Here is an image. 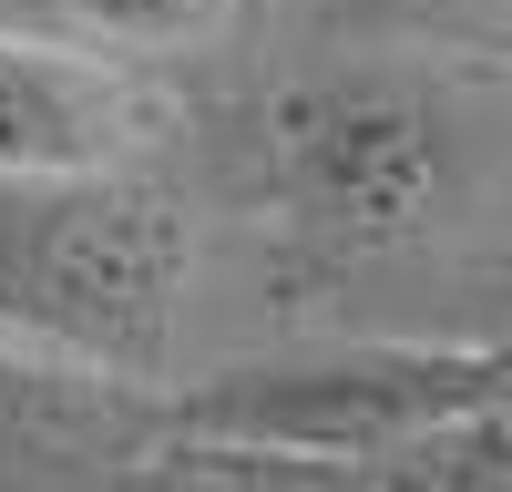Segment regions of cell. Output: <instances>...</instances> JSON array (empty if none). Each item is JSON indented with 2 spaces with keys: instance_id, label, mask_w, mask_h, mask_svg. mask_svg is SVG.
Returning <instances> with one entry per match:
<instances>
[{
  "instance_id": "6da1fadb",
  "label": "cell",
  "mask_w": 512,
  "mask_h": 492,
  "mask_svg": "<svg viewBox=\"0 0 512 492\" xmlns=\"http://www.w3.org/2000/svg\"><path fill=\"white\" fill-rule=\"evenodd\" d=\"M185 205L134 164L93 175H11L0 164V318L41 328L82 359L154 369L185 298Z\"/></svg>"
},
{
  "instance_id": "7a4b0ae2",
  "label": "cell",
  "mask_w": 512,
  "mask_h": 492,
  "mask_svg": "<svg viewBox=\"0 0 512 492\" xmlns=\"http://www.w3.org/2000/svg\"><path fill=\"white\" fill-rule=\"evenodd\" d=\"M185 421L216 441L308 451V462H431L472 421H502V349H338L226 369L185 400Z\"/></svg>"
},
{
  "instance_id": "3957f363",
  "label": "cell",
  "mask_w": 512,
  "mask_h": 492,
  "mask_svg": "<svg viewBox=\"0 0 512 492\" xmlns=\"http://www.w3.org/2000/svg\"><path fill=\"white\" fill-rule=\"evenodd\" d=\"M277 185L338 246H420L451 216V123L379 72L297 82L277 103Z\"/></svg>"
},
{
  "instance_id": "277c9868",
  "label": "cell",
  "mask_w": 512,
  "mask_h": 492,
  "mask_svg": "<svg viewBox=\"0 0 512 492\" xmlns=\"http://www.w3.org/2000/svg\"><path fill=\"white\" fill-rule=\"evenodd\" d=\"M154 134V93L103 52H52V41H0V164L11 175H93L134 164Z\"/></svg>"
},
{
  "instance_id": "5b68a950",
  "label": "cell",
  "mask_w": 512,
  "mask_h": 492,
  "mask_svg": "<svg viewBox=\"0 0 512 492\" xmlns=\"http://www.w3.org/2000/svg\"><path fill=\"white\" fill-rule=\"evenodd\" d=\"M62 11L93 31V41H123V52H164V41H195L226 0H62Z\"/></svg>"
}]
</instances>
